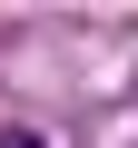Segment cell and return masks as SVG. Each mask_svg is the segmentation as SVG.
Wrapping results in <instances>:
<instances>
[{
    "mask_svg": "<svg viewBox=\"0 0 138 148\" xmlns=\"http://www.w3.org/2000/svg\"><path fill=\"white\" fill-rule=\"evenodd\" d=\"M0 148H49V138H30V128H0Z\"/></svg>",
    "mask_w": 138,
    "mask_h": 148,
    "instance_id": "cell-1",
    "label": "cell"
}]
</instances>
